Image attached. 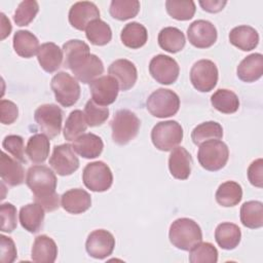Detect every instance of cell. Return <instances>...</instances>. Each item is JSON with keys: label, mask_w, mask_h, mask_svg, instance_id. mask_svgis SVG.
I'll use <instances>...</instances> for the list:
<instances>
[{"label": "cell", "mask_w": 263, "mask_h": 263, "mask_svg": "<svg viewBox=\"0 0 263 263\" xmlns=\"http://www.w3.org/2000/svg\"><path fill=\"white\" fill-rule=\"evenodd\" d=\"M26 184L33 192L35 202L45 211L52 212L60 208V195L55 191L58 180L48 166H31L27 172Z\"/></svg>", "instance_id": "6da1fadb"}, {"label": "cell", "mask_w": 263, "mask_h": 263, "mask_svg": "<svg viewBox=\"0 0 263 263\" xmlns=\"http://www.w3.org/2000/svg\"><path fill=\"white\" fill-rule=\"evenodd\" d=\"M168 238L171 243L177 249L190 251L202 240V232L199 225L194 220L179 218L171 224Z\"/></svg>", "instance_id": "7a4b0ae2"}, {"label": "cell", "mask_w": 263, "mask_h": 263, "mask_svg": "<svg viewBox=\"0 0 263 263\" xmlns=\"http://www.w3.org/2000/svg\"><path fill=\"white\" fill-rule=\"evenodd\" d=\"M112 140L118 145H125L138 135L141 121L138 116L127 109L118 110L111 122Z\"/></svg>", "instance_id": "3957f363"}, {"label": "cell", "mask_w": 263, "mask_h": 263, "mask_svg": "<svg viewBox=\"0 0 263 263\" xmlns=\"http://www.w3.org/2000/svg\"><path fill=\"white\" fill-rule=\"evenodd\" d=\"M229 157L227 145L220 140H209L199 145L197 159L206 171L216 172L223 168Z\"/></svg>", "instance_id": "277c9868"}, {"label": "cell", "mask_w": 263, "mask_h": 263, "mask_svg": "<svg viewBox=\"0 0 263 263\" xmlns=\"http://www.w3.org/2000/svg\"><path fill=\"white\" fill-rule=\"evenodd\" d=\"M153 145L160 151H172L183 140V128L176 120L160 121L151 132Z\"/></svg>", "instance_id": "5b68a950"}, {"label": "cell", "mask_w": 263, "mask_h": 263, "mask_svg": "<svg viewBox=\"0 0 263 263\" xmlns=\"http://www.w3.org/2000/svg\"><path fill=\"white\" fill-rule=\"evenodd\" d=\"M146 107L151 115L158 118L174 116L180 108L179 96L166 88L154 90L146 101Z\"/></svg>", "instance_id": "8992f818"}, {"label": "cell", "mask_w": 263, "mask_h": 263, "mask_svg": "<svg viewBox=\"0 0 263 263\" xmlns=\"http://www.w3.org/2000/svg\"><path fill=\"white\" fill-rule=\"evenodd\" d=\"M50 87L57 102L64 107L73 106L80 98L78 81L66 72H58L51 79Z\"/></svg>", "instance_id": "52a82bcc"}, {"label": "cell", "mask_w": 263, "mask_h": 263, "mask_svg": "<svg viewBox=\"0 0 263 263\" xmlns=\"http://www.w3.org/2000/svg\"><path fill=\"white\" fill-rule=\"evenodd\" d=\"M82 181L87 189L93 192H104L112 186L113 175L105 162L93 161L83 168Z\"/></svg>", "instance_id": "ba28073f"}, {"label": "cell", "mask_w": 263, "mask_h": 263, "mask_svg": "<svg viewBox=\"0 0 263 263\" xmlns=\"http://www.w3.org/2000/svg\"><path fill=\"white\" fill-rule=\"evenodd\" d=\"M34 119L39 129L49 139L60 135L63 122V111L54 104L39 106L34 113Z\"/></svg>", "instance_id": "9c48e42d"}, {"label": "cell", "mask_w": 263, "mask_h": 263, "mask_svg": "<svg viewBox=\"0 0 263 263\" xmlns=\"http://www.w3.org/2000/svg\"><path fill=\"white\" fill-rule=\"evenodd\" d=\"M190 81L193 87L201 92L214 89L218 82V68L211 60H199L190 70Z\"/></svg>", "instance_id": "30bf717a"}, {"label": "cell", "mask_w": 263, "mask_h": 263, "mask_svg": "<svg viewBox=\"0 0 263 263\" xmlns=\"http://www.w3.org/2000/svg\"><path fill=\"white\" fill-rule=\"evenodd\" d=\"M49 165L60 176H70L79 167V159L72 145L62 144L53 148Z\"/></svg>", "instance_id": "8fae6325"}, {"label": "cell", "mask_w": 263, "mask_h": 263, "mask_svg": "<svg viewBox=\"0 0 263 263\" xmlns=\"http://www.w3.org/2000/svg\"><path fill=\"white\" fill-rule=\"evenodd\" d=\"M149 72L158 83L168 85L178 79L180 68L173 58L165 54H157L150 61Z\"/></svg>", "instance_id": "7c38bea8"}, {"label": "cell", "mask_w": 263, "mask_h": 263, "mask_svg": "<svg viewBox=\"0 0 263 263\" xmlns=\"http://www.w3.org/2000/svg\"><path fill=\"white\" fill-rule=\"evenodd\" d=\"M89 90L92 101L100 106L106 107L115 102L118 96L119 85L112 76L105 75L91 81Z\"/></svg>", "instance_id": "4fadbf2b"}, {"label": "cell", "mask_w": 263, "mask_h": 263, "mask_svg": "<svg viewBox=\"0 0 263 263\" xmlns=\"http://www.w3.org/2000/svg\"><path fill=\"white\" fill-rule=\"evenodd\" d=\"M115 238L105 229H97L90 232L85 242L87 254L96 259H105L109 257L114 250Z\"/></svg>", "instance_id": "5bb4252c"}, {"label": "cell", "mask_w": 263, "mask_h": 263, "mask_svg": "<svg viewBox=\"0 0 263 263\" xmlns=\"http://www.w3.org/2000/svg\"><path fill=\"white\" fill-rule=\"evenodd\" d=\"M189 42L197 48H209L217 41L216 27L209 21L197 20L190 24L187 29Z\"/></svg>", "instance_id": "9a60e30c"}, {"label": "cell", "mask_w": 263, "mask_h": 263, "mask_svg": "<svg viewBox=\"0 0 263 263\" xmlns=\"http://www.w3.org/2000/svg\"><path fill=\"white\" fill-rule=\"evenodd\" d=\"M100 18V10L97 5L89 1H79L74 3L69 10L70 25L83 31L93 21Z\"/></svg>", "instance_id": "2e32d148"}, {"label": "cell", "mask_w": 263, "mask_h": 263, "mask_svg": "<svg viewBox=\"0 0 263 263\" xmlns=\"http://www.w3.org/2000/svg\"><path fill=\"white\" fill-rule=\"evenodd\" d=\"M108 73L118 82L119 89L123 91L132 88L138 78V72L135 64L125 59L114 61L109 66Z\"/></svg>", "instance_id": "e0dca14e"}, {"label": "cell", "mask_w": 263, "mask_h": 263, "mask_svg": "<svg viewBox=\"0 0 263 263\" xmlns=\"http://www.w3.org/2000/svg\"><path fill=\"white\" fill-rule=\"evenodd\" d=\"M64 67L70 69L72 72L77 70L91 54L89 46L82 40L73 39L67 41L63 45Z\"/></svg>", "instance_id": "ac0fdd59"}, {"label": "cell", "mask_w": 263, "mask_h": 263, "mask_svg": "<svg viewBox=\"0 0 263 263\" xmlns=\"http://www.w3.org/2000/svg\"><path fill=\"white\" fill-rule=\"evenodd\" d=\"M61 205L70 214H82L90 208L91 197L89 193L83 189H70L61 196Z\"/></svg>", "instance_id": "d6986e66"}, {"label": "cell", "mask_w": 263, "mask_h": 263, "mask_svg": "<svg viewBox=\"0 0 263 263\" xmlns=\"http://www.w3.org/2000/svg\"><path fill=\"white\" fill-rule=\"evenodd\" d=\"M192 158L184 147H176L168 157V170L171 175L178 180H186L191 173Z\"/></svg>", "instance_id": "ffe728a7"}, {"label": "cell", "mask_w": 263, "mask_h": 263, "mask_svg": "<svg viewBox=\"0 0 263 263\" xmlns=\"http://www.w3.org/2000/svg\"><path fill=\"white\" fill-rule=\"evenodd\" d=\"M38 63L47 73H53L62 66L64 60L63 49L53 42L41 44L37 53Z\"/></svg>", "instance_id": "44dd1931"}, {"label": "cell", "mask_w": 263, "mask_h": 263, "mask_svg": "<svg viewBox=\"0 0 263 263\" xmlns=\"http://www.w3.org/2000/svg\"><path fill=\"white\" fill-rule=\"evenodd\" d=\"M16 159H12L5 152L0 157V176L4 183L9 186H18L25 181V171Z\"/></svg>", "instance_id": "7402d4cb"}, {"label": "cell", "mask_w": 263, "mask_h": 263, "mask_svg": "<svg viewBox=\"0 0 263 263\" xmlns=\"http://www.w3.org/2000/svg\"><path fill=\"white\" fill-rule=\"evenodd\" d=\"M58 256V247L54 240L45 235H38L32 246L31 257L34 262L52 263Z\"/></svg>", "instance_id": "603a6c76"}, {"label": "cell", "mask_w": 263, "mask_h": 263, "mask_svg": "<svg viewBox=\"0 0 263 263\" xmlns=\"http://www.w3.org/2000/svg\"><path fill=\"white\" fill-rule=\"evenodd\" d=\"M229 41L238 49L250 51L257 47L259 43V34L251 26H237L230 31Z\"/></svg>", "instance_id": "cb8c5ba5"}, {"label": "cell", "mask_w": 263, "mask_h": 263, "mask_svg": "<svg viewBox=\"0 0 263 263\" xmlns=\"http://www.w3.org/2000/svg\"><path fill=\"white\" fill-rule=\"evenodd\" d=\"M237 77L243 82H254L263 74V55L252 53L246 57L237 66Z\"/></svg>", "instance_id": "d4e9b609"}, {"label": "cell", "mask_w": 263, "mask_h": 263, "mask_svg": "<svg viewBox=\"0 0 263 263\" xmlns=\"http://www.w3.org/2000/svg\"><path fill=\"white\" fill-rule=\"evenodd\" d=\"M72 147L74 151L83 158L92 159L101 155L104 148V143L99 136L87 133L78 137L74 141Z\"/></svg>", "instance_id": "484cf974"}, {"label": "cell", "mask_w": 263, "mask_h": 263, "mask_svg": "<svg viewBox=\"0 0 263 263\" xmlns=\"http://www.w3.org/2000/svg\"><path fill=\"white\" fill-rule=\"evenodd\" d=\"M44 211L37 202L22 206L20 211V222L23 228L31 233H37L43 226Z\"/></svg>", "instance_id": "4316f807"}, {"label": "cell", "mask_w": 263, "mask_h": 263, "mask_svg": "<svg viewBox=\"0 0 263 263\" xmlns=\"http://www.w3.org/2000/svg\"><path fill=\"white\" fill-rule=\"evenodd\" d=\"M241 238L240 228L233 223L223 222L219 224L215 230V239L218 246L223 250L235 249Z\"/></svg>", "instance_id": "83f0119b"}, {"label": "cell", "mask_w": 263, "mask_h": 263, "mask_svg": "<svg viewBox=\"0 0 263 263\" xmlns=\"http://www.w3.org/2000/svg\"><path fill=\"white\" fill-rule=\"evenodd\" d=\"M39 40L28 30L16 31L13 35V48L16 54L29 59L38 53Z\"/></svg>", "instance_id": "f1b7e54d"}, {"label": "cell", "mask_w": 263, "mask_h": 263, "mask_svg": "<svg viewBox=\"0 0 263 263\" xmlns=\"http://www.w3.org/2000/svg\"><path fill=\"white\" fill-rule=\"evenodd\" d=\"M120 39L126 47L137 49L146 44L148 40V32L142 24L132 22L126 24L121 30Z\"/></svg>", "instance_id": "f546056e"}, {"label": "cell", "mask_w": 263, "mask_h": 263, "mask_svg": "<svg viewBox=\"0 0 263 263\" xmlns=\"http://www.w3.org/2000/svg\"><path fill=\"white\" fill-rule=\"evenodd\" d=\"M157 40L159 46L171 53H176L182 50L186 43L184 33L175 27H165L161 29Z\"/></svg>", "instance_id": "4dcf8cb0"}, {"label": "cell", "mask_w": 263, "mask_h": 263, "mask_svg": "<svg viewBox=\"0 0 263 263\" xmlns=\"http://www.w3.org/2000/svg\"><path fill=\"white\" fill-rule=\"evenodd\" d=\"M49 139L43 134H35L28 140L26 154L34 163H43L49 154Z\"/></svg>", "instance_id": "1f68e13d"}, {"label": "cell", "mask_w": 263, "mask_h": 263, "mask_svg": "<svg viewBox=\"0 0 263 263\" xmlns=\"http://www.w3.org/2000/svg\"><path fill=\"white\" fill-rule=\"evenodd\" d=\"M215 197L216 201L224 208L234 206L242 198L241 186L234 181H226L218 187Z\"/></svg>", "instance_id": "d6a6232c"}, {"label": "cell", "mask_w": 263, "mask_h": 263, "mask_svg": "<svg viewBox=\"0 0 263 263\" xmlns=\"http://www.w3.org/2000/svg\"><path fill=\"white\" fill-rule=\"evenodd\" d=\"M212 106L221 113L232 114L239 108V100L235 92L230 89L220 88L211 97Z\"/></svg>", "instance_id": "836d02e7"}, {"label": "cell", "mask_w": 263, "mask_h": 263, "mask_svg": "<svg viewBox=\"0 0 263 263\" xmlns=\"http://www.w3.org/2000/svg\"><path fill=\"white\" fill-rule=\"evenodd\" d=\"M240 222L250 229H257L263 226V203L257 200H250L242 203L240 208Z\"/></svg>", "instance_id": "e575fe53"}, {"label": "cell", "mask_w": 263, "mask_h": 263, "mask_svg": "<svg viewBox=\"0 0 263 263\" xmlns=\"http://www.w3.org/2000/svg\"><path fill=\"white\" fill-rule=\"evenodd\" d=\"M104 72V65L100 58L96 54H90L89 58L77 70L72 72L77 80L86 84L101 77Z\"/></svg>", "instance_id": "d590c367"}, {"label": "cell", "mask_w": 263, "mask_h": 263, "mask_svg": "<svg viewBox=\"0 0 263 263\" xmlns=\"http://www.w3.org/2000/svg\"><path fill=\"white\" fill-rule=\"evenodd\" d=\"M223 137V128L216 121H205L195 126L191 133L192 142L199 146L209 140H220Z\"/></svg>", "instance_id": "8d00e7d4"}, {"label": "cell", "mask_w": 263, "mask_h": 263, "mask_svg": "<svg viewBox=\"0 0 263 263\" xmlns=\"http://www.w3.org/2000/svg\"><path fill=\"white\" fill-rule=\"evenodd\" d=\"M85 36L91 44L103 46L111 41L112 31L107 23L99 18L86 27Z\"/></svg>", "instance_id": "74e56055"}, {"label": "cell", "mask_w": 263, "mask_h": 263, "mask_svg": "<svg viewBox=\"0 0 263 263\" xmlns=\"http://www.w3.org/2000/svg\"><path fill=\"white\" fill-rule=\"evenodd\" d=\"M87 126L84 113L81 110H74L69 114L66 120L64 126V138L69 142L75 141L78 137L84 134Z\"/></svg>", "instance_id": "f35d334b"}, {"label": "cell", "mask_w": 263, "mask_h": 263, "mask_svg": "<svg viewBox=\"0 0 263 263\" xmlns=\"http://www.w3.org/2000/svg\"><path fill=\"white\" fill-rule=\"evenodd\" d=\"M140 11L138 0H112L109 12L111 16L118 21H126L137 16Z\"/></svg>", "instance_id": "ab89813d"}, {"label": "cell", "mask_w": 263, "mask_h": 263, "mask_svg": "<svg viewBox=\"0 0 263 263\" xmlns=\"http://www.w3.org/2000/svg\"><path fill=\"white\" fill-rule=\"evenodd\" d=\"M189 261L191 263H216L218 251L211 242L200 241L189 251Z\"/></svg>", "instance_id": "60d3db41"}, {"label": "cell", "mask_w": 263, "mask_h": 263, "mask_svg": "<svg viewBox=\"0 0 263 263\" xmlns=\"http://www.w3.org/2000/svg\"><path fill=\"white\" fill-rule=\"evenodd\" d=\"M166 12L177 21H189L194 16L195 3L193 1H165Z\"/></svg>", "instance_id": "b9f144b4"}, {"label": "cell", "mask_w": 263, "mask_h": 263, "mask_svg": "<svg viewBox=\"0 0 263 263\" xmlns=\"http://www.w3.org/2000/svg\"><path fill=\"white\" fill-rule=\"evenodd\" d=\"M39 11L38 2L35 0H26L18 4L15 9L13 21L16 26L24 27L28 26L36 16Z\"/></svg>", "instance_id": "7bdbcfd3"}, {"label": "cell", "mask_w": 263, "mask_h": 263, "mask_svg": "<svg viewBox=\"0 0 263 263\" xmlns=\"http://www.w3.org/2000/svg\"><path fill=\"white\" fill-rule=\"evenodd\" d=\"M84 117L88 126H99L102 125L109 117L108 107L100 106L92 100L86 102L84 106Z\"/></svg>", "instance_id": "ee69618b"}, {"label": "cell", "mask_w": 263, "mask_h": 263, "mask_svg": "<svg viewBox=\"0 0 263 263\" xmlns=\"http://www.w3.org/2000/svg\"><path fill=\"white\" fill-rule=\"evenodd\" d=\"M2 147L5 151L12 155V157L22 163H26L24 139L17 135L6 136L2 142Z\"/></svg>", "instance_id": "f6af8a7d"}, {"label": "cell", "mask_w": 263, "mask_h": 263, "mask_svg": "<svg viewBox=\"0 0 263 263\" xmlns=\"http://www.w3.org/2000/svg\"><path fill=\"white\" fill-rule=\"evenodd\" d=\"M1 215V231L12 232L17 226L16 220V208L9 202L2 203L0 206Z\"/></svg>", "instance_id": "bcb514c9"}, {"label": "cell", "mask_w": 263, "mask_h": 263, "mask_svg": "<svg viewBox=\"0 0 263 263\" xmlns=\"http://www.w3.org/2000/svg\"><path fill=\"white\" fill-rule=\"evenodd\" d=\"M0 242H1L0 261L2 263H12L16 259V256H17L14 241L10 237L1 234Z\"/></svg>", "instance_id": "7dc6e473"}, {"label": "cell", "mask_w": 263, "mask_h": 263, "mask_svg": "<svg viewBox=\"0 0 263 263\" xmlns=\"http://www.w3.org/2000/svg\"><path fill=\"white\" fill-rule=\"evenodd\" d=\"M18 116L17 106L9 100H1L0 102V120L3 124L13 123Z\"/></svg>", "instance_id": "c3c4849f"}, {"label": "cell", "mask_w": 263, "mask_h": 263, "mask_svg": "<svg viewBox=\"0 0 263 263\" xmlns=\"http://www.w3.org/2000/svg\"><path fill=\"white\" fill-rule=\"evenodd\" d=\"M248 179L250 183L258 188L263 187V160L258 158L254 160L248 168Z\"/></svg>", "instance_id": "681fc988"}, {"label": "cell", "mask_w": 263, "mask_h": 263, "mask_svg": "<svg viewBox=\"0 0 263 263\" xmlns=\"http://www.w3.org/2000/svg\"><path fill=\"white\" fill-rule=\"evenodd\" d=\"M226 4H227L226 1H221V0L199 1V5L202 7V9L204 11H208L211 13H216V12L221 11Z\"/></svg>", "instance_id": "f907efd6"}, {"label": "cell", "mask_w": 263, "mask_h": 263, "mask_svg": "<svg viewBox=\"0 0 263 263\" xmlns=\"http://www.w3.org/2000/svg\"><path fill=\"white\" fill-rule=\"evenodd\" d=\"M1 39H5L11 32L10 21L5 16L4 13H1Z\"/></svg>", "instance_id": "816d5d0a"}]
</instances>
